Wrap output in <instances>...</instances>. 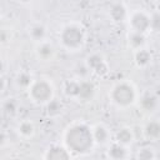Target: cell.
Segmentation results:
<instances>
[{
	"instance_id": "25",
	"label": "cell",
	"mask_w": 160,
	"mask_h": 160,
	"mask_svg": "<svg viewBox=\"0 0 160 160\" xmlns=\"http://www.w3.org/2000/svg\"><path fill=\"white\" fill-rule=\"evenodd\" d=\"M89 68L86 66V64H84V65H78V68H76V70H75V72H76V75H78V78L81 80V79H85L86 78V75L89 74Z\"/></svg>"
},
{
	"instance_id": "6",
	"label": "cell",
	"mask_w": 160,
	"mask_h": 160,
	"mask_svg": "<svg viewBox=\"0 0 160 160\" xmlns=\"http://www.w3.org/2000/svg\"><path fill=\"white\" fill-rule=\"evenodd\" d=\"M86 66L90 71L95 72L96 75H105L108 72V64L104 58L99 54H92L86 59Z\"/></svg>"
},
{
	"instance_id": "16",
	"label": "cell",
	"mask_w": 160,
	"mask_h": 160,
	"mask_svg": "<svg viewBox=\"0 0 160 160\" xmlns=\"http://www.w3.org/2000/svg\"><path fill=\"white\" fill-rule=\"evenodd\" d=\"M36 54H38V56L40 59L48 60V59L52 58V55H54V48H52V45L41 41L40 45L36 48Z\"/></svg>"
},
{
	"instance_id": "2",
	"label": "cell",
	"mask_w": 160,
	"mask_h": 160,
	"mask_svg": "<svg viewBox=\"0 0 160 160\" xmlns=\"http://www.w3.org/2000/svg\"><path fill=\"white\" fill-rule=\"evenodd\" d=\"M60 40L66 49L76 50L81 48L84 42V32L76 25H68L62 29L60 34Z\"/></svg>"
},
{
	"instance_id": "12",
	"label": "cell",
	"mask_w": 160,
	"mask_h": 160,
	"mask_svg": "<svg viewBox=\"0 0 160 160\" xmlns=\"http://www.w3.org/2000/svg\"><path fill=\"white\" fill-rule=\"evenodd\" d=\"M140 106L145 111H154L158 106V98L152 94H145L140 100Z\"/></svg>"
},
{
	"instance_id": "3",
	"label": "cell",
	"mask_w": 160,
	"mask_h": 160,
	"mask_svg": "<svg viewBox=\"0 0 160 160\" xmlns=\"http://www.w3.org/2000/svg\"><path fill=\"white\" fill-rule=\"evenodd\" d=\"M111 100L121 108L129 106L134 102L135 100V90L134 88L128 84V82H120L118 85H115L111 90Z\"/></svg>"
},
{
	"instance_id": "28",
	"label": "cell",
	"mask_w": 160,
	"mask_h": 160,
	"mask_svg": "<svg viewBox=\"0 0 160 160\" xmlns=\"http://www.w3.org/2000/svg\"><path fill=\"white\" fill-rule=\"evenodd\" d=\"M5 89V80L2 79V76H0V92H2Z\"/></svg>"
},
{
	"instance_id": "1",
	"label": "cell",
	"mask_w": 160,
	"mask_h": 160,
	"mask_svg": "<svg viewBox=\"0 0 160 160\" xmlns=\"http://www.w3.org/2000/svg\"><path fill=\"white\" fill-rule=\"evenodd\" d=\"M65 142L69 149V151H75L79 154L86 152L91 149L94 139L91 130L82 124L74 125L68 129L65 135Z\"/></svg>"
},
{
	"instance_id": "11",
	"label": "cell",
	"mask_w": 160,
	"mask_h": 160,
	"mask_svg": "<svg viewBox=\"0 0 160 160\" xmlns=\"http://www.w3.org/2000/svg\"><path fill=\"white\" fill-rule=\"evenodd\" d=\"M144 134L150 140H158L159 136H160V125H159V122L155 121V120L148 122L145 129H144Z\"/></svg>"
},
{
	"instance_id": "23",
	"label": "cell",
	"mask_w": 160,
	"mask_h": 160,
	"mask_svg": "<svg viewBox=\"0 0 160 160\" xmlns=\"http://www.w3.org/2000/svg\"><path fill=\"white\" fill-rule=\"evenodd\" d=\"M2 109H4L5 114H8V115H15L16 111H18V102L15 101V99H8L4 102Z\"/></svg>"
},
{
	"instance_id": "5",
	"label": "cell",
	"mask_w": 160,
	"mask_h": 160,
	"mask_svg": "<svg viewBox=\"0 0 160 160\" xmlns=\"http://www.w3.org/2000/svg\"><path fill=\"white\" fill-rule=\"evenodd\" d=\"M130 26L132 31L144 34L150 29V18L142 11H136L130 18Z\"/></svg>"
},
{
	"instance_id": "29",
	"label": "cell",
	"mask_w": 160,
	"mask_h": 160,
	"mask_svg": "<svg viewBox=\"0 0 160 160\" xmlns=\"http://www.w3.org/2000/svg\"><path fill=\"white\" fill-rule=\"evenodd\" d=\"M2 71H4V62H2V60L0 59V75H1Z\"/></svg>"
},
{
	"instance_id": "14",
	"label": "cell",
	"mask_w": 160,
	"mask_h": 160,
	"mask_svg": "<svg viewBox=\"0 0 160 160\" xmlns=\"http://www.w3.org/2000/svg\"><path fill=\"white\" fill-rule=\"evenodd\" d=\"M129 44L132 49H140L144 46L145 44V35L142 32H138V31H132L129 34Z\"/></svg>"
},
{
	"instance_id": "18",
	"label": "cell",
	"mask_w": 160,
	"mask_h": 160,
	"mask_svg": "<svg viewBox=\"0 0 160 160\" xmlns=\"http://www.w3.org/2000/svg\"><path fill=\"white\" fill-rule=\"evenodd\" d=\"M62 111V104L56 99H50L46 102V112L49 116H58Z\"/></svg>"
},
{
	"instance_id": "24",
	"label": "cell",
	"mask_w": 160,
	"mask_h": 160,
	"mask_svg": "<svg viewBox=\"0 0 160 160\" xmlns=\"http://www.w3.org/2000/svg\"><path fill=\"white\" fill-rule=\"evenodd\" d=\"M136 158L149 160V159H154L155 158V154H154V150L152 149H150V148H142V149H140L138 151Z\"/></svg>"
},
{
	"instance_id": "10",
	"label": "cell",
	"mask_w": 160,
	"mask_h": 160,
	"mask_svg": "<svg viewBox=\"0 0 160 160\" xmlns=\"http://www.w3.org/2000/svg\"><path fill=\"white\" fill-rule=\"evenodd\" d=\"M108 155L109 158L111 159H124L126 158V146L125 145H121L119 142H114L109 146V150H108Z\"/></svg>"
},
{
	"instance_id": "17",
	"label": "cell",
	"mask_w": 160,
	"mask_h": 160,
	"mask_svg": "<svg viewBox=\"0 0 160 160\" xmlns=\"http://www.w3.org/2000/svg\"><path fill=\"white\" fill-rule=\"evenodd\" d=\"M134 136H132V131L129 128H122L116 132V142L121 144V145H129L132 141Z\"/></svg>"
},
{
	"instance_id": "20",
	"label": "cell",
	"mask_w": 160,
	"mask_h": 160,
	"mask_svg": "<svg viewBox=\"0 0 160 160\" xmlns=\"http://www.w3.org/2000/svg\"><path fill=\"white\" fill-rule=\"evenodd\" d=\"M18 130H19V132H20L22 136L29 138V136H31V135L34 134L35 128H34V125H32L31 121H29V120H24V121H21V122L19 124Z\"/></svg>"
},
{
	"instance_id": "22",
	"label": "cell",
	"mask_w": 160,
	"mask_h": 160,
	"mask_svg": "<svg viewBox=\"0 0 160 160\" xmlns=\"http://www.w3.org/2000/svg\"><path fill=\"white\" fill-rule=\"evenodd\" d=\"M16 82H18V85H19L20 88L28 89V88H30V85L32 84V79H31L30 74H28V72H25V71H21V72L18 75V78H16Z\"/></svg>"
},
{
	"instance_id": "30",
	"label": "cell",
	"mask_w": 160,
	"mask_h": 160,
	"mask_svg": "<svg viewBox=\"0 0 160 160\" xmlns=\"http://www.w3.org/2000/svg\"><path fill=\"white\" fill-rule=\"evenodd\" d=\"M21 1H24V2H25V1H29V0H21Z\"/></svg>"
},
{
	"instance_id": "26",
	"label": "cell",
	"mask_w": 160,
	"mask_h": 160,
	"mask_svg": "<svg viewBox=\"0 0 160 160\" xmlns=\"http://www.w3.org/2000/svg\"><path fill=\"white\" fill-rule=\"evenodd\" d=\"M158 28H159V14L155 12L152 14V16H150V29L158 30Z\"/></svg>"
},
{
	"instance_id": "15",
	"label": "cell",
	"mask_w": 160,
	"mask_h": 160,
	"mask_svg": "<svg viewBox=\"0 0 160 160\" xmlns=\"http://www.w3.org/2000/svg\"><path fill=\"white\" fill-rule=\"evenodd\" d=\"M29 35H30V38L34 41L41 42L45 39V36H46V29H45V26H42L40 24H36V25H34V26L30 28Z\"/></svg>"
},
{
	"instance_id": "9",
	"label": "cell",
	"mask_w": 160,
	"mask_h": 160,
	"mask_svg": "<svg viewBox=\"0 0 160 160\" xmlns=\"http://www.w3.org/2000/svg\"><path fill=\"white\" fill-rule=\"evenodd\" d=\"M91 134H92L94 141L100 144V145H104V144H106L109 141V130L102 124H98L91 130Z\"/></svg>"
},
{
	"instance_id": "7",
	"label": "cell",
	"mask_w": 160,
	"mask_h": 160,
	"mask_svg": "<svg viewBox=\"0 0 160 160\" xmlns=\"http://www.w3.org/2000/svg\"><path fill=\"white\" fill-rule=\"evenodd\" d=\"M44 158L50 159V160H66V159H70V151L68 149H65L64 146L51 145L46 150Z\"/></svg>"
},
{
	"instance_id": "8",
	"label": "cell",
	"mask_w": 160,
	"mask_h": 160,
	"mask_svg": "<svg viewBox=\"0 0 160 160\" xmlns=\"http://www.w3.org/2000/svg\"><path fill=\"white\" fill-rule=\"evenodd\" d=\"M94 92H95V86H94V84L91 81H89L86 79L79 80V92H78V98L76 99L86 101V100L92 98Z\"/></svg>"
},
{
	"instance_id": "13",
	"label": "cell",
	"mask_w": 160,
	"mask_h": 160,
	"mask_svg": "<svg viewBox=\"0 0 160 160\" xmlns=\"http://www.w3.org/2000/svg\"><path fill=\"white\" fill-rule=\"evenodd\" d=\"M134 60H135L138 66H146L151 60V55H150V52L148 50L140 48V49H136Z\"/></svg>"
},
{
	"instance_id": "27",
	"label": "cell",
	"mask_w": 160,
	"mask_h": 160,
	"mask_svg": "<svg viewBox=\"0 0 160 160\" xmlns=\"http://www.w3.org/2000/svg\"><path fill=\"white\" fill-rule=\"evenodd\" d=\"M5 141H6V135H5V132L2 130H0V146L4 145Z\"/></svg>"
},
{
	"instance_id": "19",
	"label": "cell",
	"mask_w": 160,
	"mask_h": 160,
	"mask_svg": "<svg viewBox=\"0 0 160 160\" xmlns=\"http://www.w3.org/2000/svg\"><path fill=\"white\" fill-rule=\"evenodd\" d=\"M110 16L114 21H122L126 18V9L122 4H115L110 10Z\"/></svg>"
},
{
	"instance_id": "4",
	"label": "cell",
	"mask_w": 160,
	"mask_h": 160,
	"mask_svg": "<svg viewBox=\"0 0 160 160\" xmlns=\"http://www.w3.org/2000/svg\"><path fill=\"white\" fill-rule=\"evenodd\" d=\"M29 95L35 102H48L52 96V88L46 80L34 81L29 88Z\"/></svg>"
},
{
	"instance_id": "21",
	"label": "cell",
	"mask_w": 160,
	"mask_h": 160,
	"mask_svg": "<svg viewBox=\"0 0 160 160\" xmlns=\"http://www.w3.org/2000/svg\"><path fill=\"white\" fill-rule=\"evenodd\" d=\"M65 94L69 98H78L79 92V80H70L65 84Z\"/></svg>"
}]
</instances>
